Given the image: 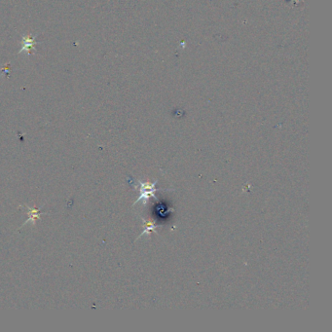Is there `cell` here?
Listing matches in <instances>:
<instances>
[{
	"instance_id": "obj_1",
	"label": "cell",
	"mask_w": 332,
	"mask_h": 332,
	"mask_svg": "<svg viewBox=\"0 0 332 332\" xmlns=\"http://www.w3.org/2000/svg\"><path fill=\"white\" fill-rule=\"evenodd\" d=\"M137 182L140 185V188H139L140 195H139L138 199L134 202L133 205H136L139 202H142L144 205H146L147 202L149 201L150 197H154L157 200V197L155 196V192L162 190V189H156L155 188V184L157 183V180L154 183H143V182H141L139 180Z\"/></svg>"
},
{
	"instance_id": "obj_2",
	"label": "cell",
	"mask_w": 332,
	"mask_h": 332,
	"mask_svg": "<svg viewBox=\"0 0 332 332\" xmlns=\"http://www.w3.org/2000/svg\"><path fill=\"white\" fill-rule=\"evenodd\" d=\"M37 36H38V34L22 35V49L19 52V54L27 53L29 56H31L32 54L33 55V53L36 50L35 45L37 44V41H36Z\"/></svg>"
},
{
	"instance_id": "obj_3",
	"label": "cell",
	"mask_w": 332,
	"mask_h": 332,
	"mask_svg": "<svg viewBox=\"0 0 332 332\" xmlns=\"http://www.w3.org/2000/svg\"><path fill=\"white\" fill-rule=\"evenodd\" d=\"M26 208H28V215H29V219L21 226V227H24L25 225L31 223L33 225H35V222L37 219L40 218V215L42 214H45L46 212H41L38 208H35V207H28V206H25Z\"/></svg>"
}]
</instances>
